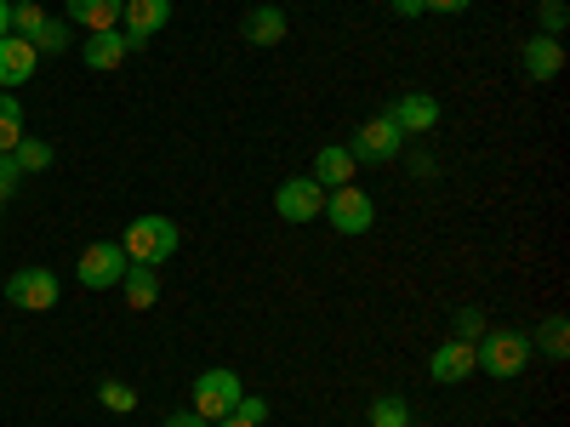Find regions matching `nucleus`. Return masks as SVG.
<instances>
[{
	"instance_id": "obj_32",
	"label": "nucleus",
	"mask_w": 570,
	"mask_h": 427,
	"mask_svg": "<svg viewBox=\"0 0 570 427\" xmlns=\"http://www.w3.org/2000/svg\"><path fill=\"white\" fill-rule=\"evenodd\" d=\"M440 166H434V155H411V177H434Z\"/></svg>"
},
{
	"instance_id": "obj_6",
	"label": "nucleus",
	"mask_w": 570,
	"mask_h": 427,
	"mask_svg": "<svg viewBox=\"0 0 570 427\" xmlns=\"http://www.w3.org/2000/svg\"><path fill=\"white\" fill-rule=\"evenodd\" d=\"M331 228H337V234H371V222H376V206H371V195H365V188H331V195H325V211H320Z\"/></svg>"
},
{
	"instance_id": "obj_21",
	"label": "nucleus",
	"mask_w": 570,
	"mask_h": 427,
	"mask_svg": "<svg viewBox=\"0 0 570 427\" xmlns=\"http://www.w3.org/2000/svg\"><path fill=\"white\" fill-rule=\"evenodd\" d=\"M75 46V34H69V18H46L40 23V34H35V52L46 58V52H69Z\"/></svg>"
},
{
	"instance_id": "obj_11",
	"label": "nucleus",
	"mask_w": 570,
	"mask_h": 427,
	"mask_svg": "<svg viewBox=\"0 0 570 427\" xmlns=\"http://www.w3.org/2000/svg\"><path fill=\"white\" fill-rule=\"evenodd\" d=\"M473 370H480V365H473V342H456V337H445V342L434 348V359H428V376H434L440 388L468 383Z\"/></svg>"
},
{
	"instance_id": "obj_36",
	"label": "nucleus",
	"mask_w": 570,
	"mask_h": 427,
	"mask_svg": "<svg viewBox=\"0 0 570 427\" xmlns=\"http://www.w3.org/2000/svg\"><path fill=\"white\" fill-rule=\"evenodd\" d=\"M0 206H7V200H0Z\"/></svg>"
},
{
	"instance_id": "obj_25",
	"label": "nucleus",
	"mask_w": 570,
	"mask_h": 427,
	"mask_svg": "<svg viewBox=\"0 0 570 427\" xmlns=\"http://www.w3.org/2000/svg\"><path fill=\"white\" fill-rule=\"evenodd\" d=\"M40 23H46V12H40V0H18V7H12V34L35 40V34H40Z\"/></svg>"
},
{
	"instance_id": "obj_35",
	"label": "nucleus",
	"mask_w": 570,
	"mask_h": 427,
	"mask_svg": "<svg viewBox=\"0 0 570 427\" xmlns=\"http://www.w3.org/2000/svg\"><path fill=\"white\" fill-rule=\"evenodd\" d=\"M217 427H252V421H240V416H234V410H228V416H223Z\"/></svg>"
},
{
	"instance_id": "obj_29",
	"label": "nucleus",
	"mask_w": 570,
	"mask_h": 427,
	"mask_svg": "<svg viewBox=\"0 0 570 427\" xmlns=\"http://www.w3.org/2000/svg\"><path fill=\"white\" fill-rule=\"evenodd\" d=\"M18 182H23L18 160H12V155H0V200H12V195H18Z\"/></svg>"
},
{
	"instance_id": "obj_23",
	"label": "nucleus",
	"mask_w": 570,
	"mask_h": 427,
	"mask_svg": "<svg viewBox=\"0 0 570 427\" xmlns=\"http://www.w3.org/2000/svg\"><path fill=\"white\" fill-rule=\"evenodd\" d=\"M12 160H18V171H46V166H52V142H40V137H23L18 149H12Z\"/></svg>"
},
{
	"instance_id": "obj_31",
	"label": "nucleus",
	"mask_w": 570,
	"mask_h": 427,
	"mask_svg": "<svg viewBox=\"0 0 570 427\" xmlns=\"http://www.w3.org/2000/svg\"><path fill=\"white\" fill-rule=\"evenodd\" d=\"M422 7H428V12H445V18H456V12H468V7H473V0H422Z\"/></svg>"
},
{
	"instance_id": "obj_4",
	"label": "nucleus",
	"mask_w": 570,
	"mask_h": 427,
	"mask_svg": "<svg viewBox=\"0 0 570 427\" xmlns=\"http://www.w3.org/2000/svg\"><path fill=\"white\" fill-rule=\"evenodd\" d=\"M58 297H63V285H58L52 268H18V274L7 279V302L23 308V314H52Z\"/></svg>"
},
{
	"instance_id": "obj_34",
	"label": "nucleus",
	"mask_w": 570,
	"mask_h": 427,
	"mask_svg": "<svg viewBox=\"0 0 570 427\" xmlns=\"http://www.w3.org/2000/svg\"><path fill=\"white\" fill-rule=\"evenodd\" d=\"M12 34V0H0V40Z\"/></svg>"
},
{
	"instance_id": "obj_22",
	"label": "nucleus",
	"mask_w": 570,
	"mask_h": 427,
	"mask_svg": "<svg viewBox=\"0 0 570 427\" xmlns=\"http://www.w3.org/2000/svg\"><path fill=\"white\" fill-rule=\"evenodd\" d=\"M98 405L115 410V416H131V410H137V388H131V383H115V376H109V383H98Z\"/></svg>"
},
{
	"instance_id": "obj_17",
	"label": "nucleus",
	"mask_w": 570,
	"mask_h": 427,
	"mask_svg": "<svg viewBox=\"0 0 570 427\" xmlns=\"http://www.w3.org/2000/svg\"><path fill=\"white\" fill-rule=\"evenodd\" d=\"M285 29H292V23H285V12H279V7H252V12H246V23H240V34H246L252 46H279V40H285Z\"/></svg>"
},
{
	"instance_id": "obj_15",
	"label": "nucleus",
	"mask_w": 570,
	"mask_h": 427,
	"mask_svg": "<svg viewBox=\"0 0 570 427\" xmlns=\"http://www.w3.org/2000/svg\"><path fill=\"white\" fill-rule=\"evenodd\" d=\"M120 12H126V0H69V23H80L91 34L120 29Z\"/></svg>"
},
{
	"instance_id": "obj_28",
	"label": "nucleus",
	"mask_w": 570,
	"mask_h": 427,
	"mask_svg": "<svg viewBox=\"0 0 570 427\" xmlns=\"http://www.w3.org/2000/svg\"><path fill=\"white\" fill-rule=\"evenodd\" d=\"M234 416L252 421V427H263V421H268V405H263V399H252V394H240V399H234Z\"/></svg>"
},
{
	"instance_id": "obj_18",
	"label": "nucleus",
	"mask_w": 570,
	"mask_h": 427,
	"mask_svg": "<svg viewBox=\"0 0 570 427\" xmlns=\"http://www.w3.org/2000/svg\"><path fill=\"white\" fill-rule=\"evenodd\" d=\"M120 285H126V302H131V308H155V297H160V268H149V262H126Z\"/></svg>"
},
{
	"instance_id": "obj_33",
	"label": "nucleus",
	"mask_w": 570,
	"mask_h": 427,
	"mask_svg": "<svg viewBox=\"0 0 570 427\" xmlns=\"http://www.w3.org/2000/svg\"><path fill=\"white\" fill-rule=\"evenodd\" d=\"M389 7H394L400 18H422V12H428V7H422V0H389Z\"/></svg>"
},
{
	"instance_id": "obj_37",
	"label": "nucleus",
	"mask_w": 570,
	"mask_h": 427,
	"mask_svg": "<svg viewBox=\"0 0 570 427\" xmlns=\"http://www.w3.org/2000/svg\"><path fill=\"white\" fill-rule=\"evenodd\" d=\"M12 7H18V0H12Z\"/></svg>"
},
{
	"instance_id": "obj_14",
	"label": "nucleus",
	"mask_w": 570,
	"mask_h": 427,
	"mask_svg": "<svg viewBox=\"0 0 570 427\" xmlns=\"http://www.w3.org/2000/svg\"><path fill=\"white\" fill-rule=\"evenodd\" d=\"M308 177L325 188V195H331V188H348L354 182V155L343 149V142H325V149L314 155V171Z\"/></svg>"
},
{
	"instance_id": "obj_16",
	"label": "nucleus",
	"mask_w": 570,
	"mask_h": 427,
	"mask_svg": "<svg viewBox=\"0 0 570 427\" xmlns=\"http://www.w3.org/2000/svg\"><path fill=\"white\" fill-rule=\"evenodd\" d=\"M80 63L86 69H120L126 63V34H115V29H104V34H86V46H80Z\"/></svg>"
},
{
	"instance_id": "obj_12",
	"label": "nucleus",
	"mask_w": 570,
	"mask_h": 427,
	"mask_svg": "<svg viewBox=\"0 0 570 427\" xmlns=\"http://www.w3.org/2000/svg\"><path fill=\"white\" fill-rule=\"evenodd\" d=\"M519 69H525L537 86H542V80H559V69H564V46H559L553 34H531V40H525V52H519Z\"/></svg>"
},
{
	"instance_id": "obj_20",
	"label": "nucleus",
	"mask_w": 570,
	"mask_h": 427,
	"mask_svg": "<svg viewBox=\"0 0 570 427\" xmlns=\"http://www.w3.org/2000/svg\"><path fill=\"white\" fill-rule=\"evenodd\" d=\"M23 103L12 98V91H0V155H12L18 142H23Z\"/></svg>"
},
{
	"instance_id": "obj_2",
	"label": "nucleus",
	"mask_w": 570,
	"mask_h": 427,
	"mask_svg": "<svg viewBox=\"0 0 570 427\" xmlns=\"http://www.w3.org/2000/svg\"><path fill=\"white\" fill-rule=\"evenodd\" d=\"M177 246H183V234H177V222H171V217H137V222L126 228V240H120L126 262H149V268L171 262V251H177Z\"/></svg>"
},
{
	"instance_id": "obj_24",
	"label": "nucleus",
	"mask_w": 570,
	"mask_h": 427,
	"mask_svg": "<svg viewBox=\"0 0 570 427\" xmlns=\"http://www.w3.org/2000/svg\"><path fill=\"white\" fill-rule=\"evenodd\" d=\"M371 427H411V410H405V399H394V394L371 399Z\"/></svg>"
},
{
	"instance_id": "obj_26",
	"label": "nucleus",
	"mask_w": 570,
	"mask_h": 427,
	"mask_svg": "<svg viewBox=\"0 0 570 427\" xmlns=\"http://www.w3.org/2000/svg\"><path fill=\"white\" fill-rule=\"evenodd\" d=\"M485 330H491V325H485L480 308H456V342H480Z\"/></svg>"
},
{
	"instance_id": "obj_7",
	"label": "nucleus",
	"mask_w": 570,
	"mask_h": 427,
	"mask_svg": "<svg viewBox=\"0 0 570 427\" xmlns=\"http://www.w3.org/2000/svg\"><path fill=\"white\" fill-rule=\"evenodd\" d=\"M75 274H80L86 291H109V285H120V274H126V251H120V240H91V246L80 251Z\"/></svg>"
},
{
	"instance_id": "obj_3",
	"label": "nucleus",
	"mask_w": 570,
	"mask_h": 427,
	"mask_svg": "<svg viewBox=\"0 0 570 427\" xmlns=\"http://www.w3.org/2000/svg\"><path fill=\"white\" fill-rule=\"evenodd\" d=\"M246 388H240V376H234V370H223V365H212V370H200L195 376V388H188V399H195V405H188V410H195V416H206L212 427L234 410V399H240Z\"/></svg>"
},
{
	"instance_id": "obj_8",
	"label": "nucleus",
	"mask_w": 570,
	"mask_h": 427,
	"mask_svg": "<svg viewBox=\"0 0 570 427\" xmlns=\"http://www.w3.org/2000/svg\"><path fill=\"white\" fill-rule=\"evenodd\" d=\"M274 211H279V222H314L325 211V188L314 177H285L274 188Z\"/></svg>"
},
{
	"instance_id": "obj_9",
	"label": "nucleus",
	"mask_w": 570,
	"mask_h": 427,
	"mask_svg": "<svg viewBox=\"0 0 570 427\" xmlns=\"http://www.w3.org/2000/svg\"><path fill=\"white\" fill-rule=\"evenodd\" d=\"M120 23H126V52H142L171 23V0H126Z\"/></svg>"
},
{
	"instance_id": "obj_13",
	"label": "nucleus",
	"mask_w": 570,
	"mask_h": 427,
	"mask_svg": "<svg viewBox=\"0 0 570 427\" xmlns=\"http://www.w3.org/2000/svg\"><path fill=\"white\" fill-rule=\"evenodd\" d=\"M35 63H40L35 40H23V34H7V40H0V86H23V80H35Z\"/></svg>"
},
{
	"instance_id": "obj_19",
	"label": "nucleus",
	"mask_w": 570,
	"mask_h": 427,
	"mask_svg": "<svg viewBox=\"0 0 570 427\" xmlns=\"http://www.w3.org/2000/svg\"><path fill=\"white\" fill-rule=\"evenodd\" d=\"M531 348H542V359H553V365H564L570 359V319L564 314H548L542 319V330H537V342Z\"/></svg>"
},
{
	"instance_id": "obj_30",
	"label": "nucleus",
	"mask_w": 570,
	"mask_h": 427,
	"mask_svg": "<svg viewBox=\"0 0 570 427\" xmlns=\"http://www.w3.org/2000/svg\"><path fill=\"white\" fill-rule=\"evenodd\" d=\"M160 427H212V421H206V416H195V410H171Z\"/></svg>"
},
{
	"instance_id": "obj_5",
	"label": "nucleus",
	"mask_w": 570,
	"mask_h": 427,
	"mask_svg": "<svg viewBox=\"0 0 570 427\" xmlns=\"http://www.w3.org/2000/svg\"><path fill=\"white\" fill-rule=\"evenodd\" d=\"M343 149L354 155V166H389V160H400V126L389 115H371L354 131V142H343Z\"/></svg>"
},
{
	"instance_id": "obj_10",
	"label": "nucleus",
	"mask_w": 570,
	"mask_h": 427,
	"mask_svg": "<svg viewBox=\"0 0 570 427\" xmlns=\"http://www.w3.org/2000/svg\"><path fill=\"white\" fill-rule=\"evenodd\" d=\"M383 115L400 126V137H422V131L440 126V98H428V91H405V98L394 109H383Z\"/></svg>"
},
{
	"instance_id": "obj_1",
	"label": "nucleus",
	"mask_w": 570,
	"mask_h": 427,
	"mask_svg": "<svg viewBox=\"0 0 570 427\" xmlns=\"http://www.w3.org/2000/svg\"><path fill=\"white\" fill-rule=\"evenodd\" d=\"M531 337L525 330H513V325H497V330H485L480 342H473V365H480L485 376H497V383H508V376H519L531 365Z\"/></svg>"
},
{
	"instance_id": "obj_27",
	"label": "nucleus",
	"mask_w": 570,
	"mask_h": 427,
	"mask_svg": "<svg viewBox=\"0 0 570 427\" xmlns=\"http://www.w3.org/2000/svg\"><path fill=\"white\" fill-rule=\"evenodd\" d=\"M537 18H542V34H564V23H570V7H564V0H542V7H537Z\"/></svg>"
}]
</instances>
